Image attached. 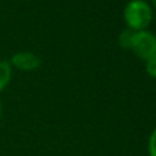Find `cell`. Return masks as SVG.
<instances>
[{
    "label": "cell",
    "instance_id": "6da1fadb",
    "mask_svg": "<svg viewBox=\"0 0 156 156\" xmlns=\"http://www.w3.org/2000/svg\"><path fill=\"white\" fill-rule=\"evenodd\" d=\"M123 16L129 29L134 32L144 30L152 19V8L144 0H132L126 4Z\"/></svg>",
    "mask_w": 156,
    "mask_h": 156
},
{
    "label": "cell",
    "instance_id": "7a4b0ae2",
    "mask_svg": "<svg viewBox=\"0 0 156 156\" xmlns=\"http://www.w3.org/2000/svg\"><path fill=\"white\" fill-rule=\"evenodd\" d=\"M130 49L140 59L148 60L156 54V36L149 32H145V30L136 32Z\"/></svg>",
    "mask_w": 156,
    "mask_h": 156
},
{
    "label": "cell",
    "instance_id": "3957f363",
    "mask_svg": "<svg viewBox=\"0 0 156 156\" xmlns=\"http://www.w3.org/2000/svg\"><path fill=\"white\" fill-rule=\"evenodd\" d=\"M10 65L15 66L16 69L23 71H32L36 70L41 66V59L37 55L32 54V52H18V54L11 56Z\"/></svg>",
    "mask_w": 156,
    "mask_h": 156
},
{
    "label": "cell",
    "instance_id": "277c9868",
    "mask_svg": "<svg viewBox=\"0 0 156 156\" xmlns=\"http://www.w3.org/2000/svg\"><path fill=\"white\" fill-rule=\"evenodd\" d=\"M11 80V65L7 60H0V92L8 85Z\"/></svg>",
    "mask_w": 156,
    "mask_h": 156
},
{
    "label": "cell",
    "instance_id": "5b68a950",
    "mask_svg": "<svg viewBox=\"0 0 156 156\" xmlns=\"http://www.w3.org/2000/svg\"><path fill=\"white\" fill-rule=\"evenodd\" d=\"M134 30L132 29H125L123 32L119 34L118 37V43L119 45L123 49H130L132 48V43H133V37H134Z\"/></svg>",
    "mask_w": 156,
    "mask_h": 156
},
{
    "label": "cell",
    "instance_id": "8992f818",
    "mask_svg": "<svg viewBox=\"0 0 156 156\" xmlns=\"http://www.w3.org/2000/svg\"><path fill=\"white\" fill-rule=\"evenodd\" d=\"M147 65H145V69H147V73L149 74L151 77L156 78V54L154 56H151L148 60H145Z\"/></svg>",
    "mask_w": 156,
    "mask_h": 156
},
{
    "label": "cell",
    "instance_id": "52a82bcc",
    "mask_svg": "<svg viewBox=\"0 0 156 156\" xmlns=\"http://www.w3.org/2000/svg\"><path fill=\"white\" fill-rule=\"evenodd\" d=\"M148 152L149 156H156V129L152 132L148 141Z\"/></svg>",
    "mask_w": 156,
    "mask_h": 156
},
{
    "label": "cell",
    "instance_id": "ba28073f",
    "mask_svg": "<svg viewBox=\"0 0 156 156\" xmlns=\"http://www.w3.org/2000/svg\"><path fill=\"white\" fill-rule=\"evenodd\" d=\"M151 2H152V4H154V7L156 8V0H151Z\"/></svg>",
    "mask_w": 156,
    "mask_h": 156
},
{
    "label": "cell",
    "instance_id": "9c48e42d",
    "mask_svg": "<svg viewBox=\"0 0 156 156\" xmlns=\"http://www.w3.org/2000/svg\"><path fill=\"white\" fill-rule=\"evenodd\" d=\"M0 116H2V103H0Z\"/></svg>",
    "mask_w": 156,
    "mask_h": 156
}]
</instances>
